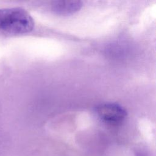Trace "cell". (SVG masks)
Returning a JSON list of instances; mask_svg holds the SVG:
<instances>
[{"label":"cell","mask_w":156,"mask_h":156,"mask_svg":"<svg viewBox=\"0 0 156 156\" xmlns=\"http://www.w3.org/2000/svg\"><path fill=\"white\" fill-rule=\"evenodd\" d=\"M82 5V2L79 1H56L52 2L51 8L55 13L65 15L75 13Z\"/></svg>","instance_id":"3"},{"label":"cell","mask_w":156,"mask_h":156,"mask_svg":"<svg viewBox=\"0 0 156 156\" xmlns=\"http://www.w3.org/2000/svg\"><path fill=\"white\" fill-rule=\"evenodd\" d=\"M34 21L30 15L20 7L0 9V32L20 35L31 32Z\"/></svg>","instance_id":"1"},{"label":"cell","mask_w":156,"mask_h":156,"mask_svg":"<svg viewBox=\"0 0 156 156\" xmlns=\"http://www.w3.org/2000/svg\"><path fill=\"white\" fill-rule=\"evenodd\" d=\"M96 112L101 120L110 124L121 123L127 116L125 109L115 103L102 104L97 107Z\"/></svg>","instance_id":"2"}]
</instances>
